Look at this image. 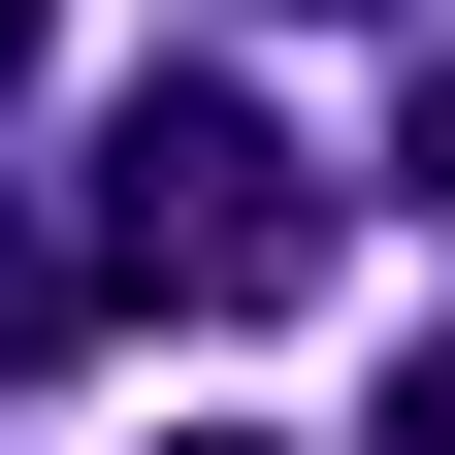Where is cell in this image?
Returning a JSON list of instances; mask_svg holds the SVG:
<instances>
[{
    "mask_svg": "<svg viewBox=\"0 0 455 455\" xmlns=\"http://www.w3.org/2000/svg\"><path fill=\"white\" fill-rule=\"evenodd\" d=\"M98 293H163V325H293L325 293V163L260 131V98H131V131H98Z\"/></svg>",
    "mask_w": 455,
    "mask_h": 455,
    "instance_id": "1",
    "label": "cell"
},
{
    "mask_svg": "<svg viewBox=\"0 0 455 455\" xmlns=\"http://www.w3.org/2000/svg\"><path fill=\"white\" fill-rule=\"evenodd\" d=\"M390 455H455V325H423V358H390Z\"/></svg>",
    "mask_w": 455,
    "mask_h": 455,
    "instance_id": "2",
    "label": "cell"
},
{
    "mask_svg": "<svg viewBox=\"0 0 455 455\" xmlns=\"http://www.w3.org/2000/svg\"><path fill=\"white\" fill-rule=\"evenodd\" d=\"M390 163H423V228H455V66H423V98H390Z\"/></svg>",
    "mask_w": 455,
    "mask_h": 455,
    "instance_id": "3",
    "label": "cell"
},
{
    "mask_svg": "<svg viewBox=\"0 0 455 455\" xmlns=\"http://www.w3.org/2000/svg\"><path fill=\"white\" fill-rule=\"evenodd\" d=\"M33 33H66V0H0V98H33Z\"/></svg>",
    "mask_w": 455,
    "mask_h": 455,
    "instance_id": "4",
    "label": "cell"
},
{
    "mask_svg": "<svg viewBox=\"0 0 455 455\" xmlns=\"http://www.w3.org/2000/svg\"><path fill=\"white\" fill-rule=\"evenodd\" d=\"M163 455H260V423H163Z\"/></svg>",
    "mask_w": 455,
    "mask_h": 455,
    "instance_id": "5",
    "label": "cell"
}]
</instances>
